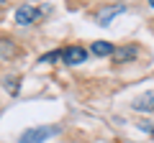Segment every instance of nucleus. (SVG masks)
<instances>
[{"label": "nucleus", "instance_id": "obj_5", "mask_svg": "<svg viewBox=\"0 0 154 143\" xmlns=\"http://www.w3.org/2000/svg\"><path fill=\"white\" fill-rule=\"evenodd\" d=\"M123 10H126V5H123V3L103 8V10H100V16H98V23H100V26H110V21H113V18L118 16V13H123Z\"/></svg>", "mask_w": 154, "mask_h": 143}, {"label": "nucleus", "instance_id": "obj_7", "mask_svg": "<svg viewBox=\"0 0 154 143\" xmlns=\"http://www.w3.org/2000/svg\"><path fill=\"white\" fill-rule=\"evenodd\" d=\"M90 51H93L95 56L103 59V56H110V54H113V44H110V41H93Z\"/></svg>", "mask_w": 154, "mask_h": 143}, {"label": "nucleus", "instance_id": "obj_1", "mask_svg": "<svg viewBox=\"0 0 154 143\" xmlns=\"http://www.w3.org/2000/svg\"><path fill=\"white\" fill-rule=\"evenodd\" d=\"M57 133H59V128H57V125H51V128L36 125V128H28L26 133H21V143H44L46 138L57 136Z\"/></svg>", "mask_w": 154, "mask_h": 143}, {"label": "nucleus", "instance_id": "obj_11", "mask_svg": "<svg viewBox=\"0 0 154 143\" xmlns=\"http://www.w3.org/2000/svg\"><path fill=\"white\" fill-rule=\"evenodd\" d=\"M3 3H5V0H0V5H3Z\"/></svg>", "mask_w": 154, "mask_h": 143}, {"label": "nucleus", "instance_id": "obj_4", "mask_svg": "<svg viewBox=\"0 0 154 143\" xmlns=\"http://www.w3.org/2000/svg\"><path fill=\"white\" fill-rule=\"evenodd\" d=\"M113 56L118 64H126V61H134L139 56V46H121V49H113Z\"/></svg>", "mask_w": 154, "mask_h": 143}, {"label": "nucleus", "instance_id": "obj_6", "mask_svg": "<svg viewBox=\"0 0 154 143\" xmlns=\"http://www.w3.org/2000/svg\"><path fill=\"white\" fill-rule=\"evenodd\" d=\"M131 107H134L136 112H154V92H144L141 97L134 100Z\"/></svg>", "mask_w": 154, "mask_h": 143}, {"label": "nucleus", "instance_id": "obj_8", "mask_svg": "<svg viewBox=\"0 0 154 143\" xmlns=\"http://www.w3.org/2000/svg\"><path fill=\"white\" fill-rule=\"evenodd\" d=\"M57 59H62V49H59V51H51V54H44L38 61H44V64H54Z\"/></svg>", "mask_w": 154, "mask_h": 143}, {"label": "nucleus", "instance_id": "obj_9", "mask_svg": "<svg viewBox=\"0 0 154 143\" xmlns=\"http://www.w3.org/2000/svg\"><path fill=\"white\" fill-rule=\"evenodd\" d=\"M5 89H8L11 95H18V79L8 77V79H5Z\"/></svg>", "mask_w": 154, "mask_h": 143}, {"label": "nucleus", "instance_id": "obj_10", "mask_svg": "<svg viewBox=\"0 0 154 143\" xmlns=\"http://www.w3.org/2000/svg\"><path fill=\"white\" fill-rule=\"evenodd\" d=\"M149 5H152V8H154V0H149Z\"/></svg>", "mask_w": 154, "mask_h": 143}, {"label": "nucleus", "instance_id": "obj_3", "mask_svg": "<svg viewBox=\"0 0 154 143\" xmlns=\"http://www.w3.org/2000/svg\"><path fill=\"white\" fill-rule=\"evenodd\" d=\"M38 16H41L38 8H33V5H21V8L16 10V23H18V26H31V23L38 21Z\"/></svg>", "mask_w": 154, "mask_h": 143}, {"label": "nucleus", "instance_id": "obj_2", "mask_svg": "<svg viewBox=\"0 0 154 143\" xmlns=\"http://www.w3.org/2000/svg\"><path fill=\"white\" fill-rule=\"evenodd\" d=\"M62 61L69 64V66L82 64V61H88V49H82V46H67V49H62Z\"/></svg>", "mask_w": 154, "mask_h": 143}]
</instances>
